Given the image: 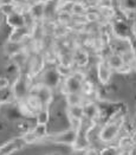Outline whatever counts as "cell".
Masks as SVG:
<instances>
[{
	"mask_svg": "<svg viewBox=\"0 0 136 155\" xmlns=\"http://www.w3.org/2000/svg\"><path fill=\"white\" fill-rule=\"evenodd\" d=\"M10 87V81L6 77H0V91L6 90Z\"/></svg>",
	"mask_w": 136,
	"mask_h": 155,
	"instance_id": "484cf974",
	"label": "cell"
},
{
	"mask_svg": "<svg viewBox=\"0 0 136 155\" xmlns=\"http://www.w3.org/2000/svg\"><path fill=\"white\" fill-rule=\"evenodd\" d=\"M117 155H131V153L129 150H122V152H118Z\"/></svg>",
	"mask_w": 136,
	"mask_h": 155,
	"instance_id": "f546056e",
	"label": "cell"
},
{
	"mask_svg": "<svg viewBox=\"0 0 136 155\" xmlns=\"http://www.w3.org/2000/svg\"><path fill=\"white\" fill-rule=\"evenodd\" d=\"M84 18L89 23H95V21L98 20V14H97V12H89L88 11L87 14L84 15Z\"/></svg>",
	"mask_w": 136,
	"mask_h": 155,
	"instance_id": "d4e9b609",
	"label": "cell"
},
{
	"mask_svg": "<svg viewBox=\"0 0 136 155\" xmlns=\"http://www.w3.org/2000/svg\"><path fill=\"white\" fill-rule=\"evenodd\" d=\"M30 84L27 82V78L20 76L15 79L12 87V95L17 100H24L28 96L30 92Z\"/></svg>",
	"mask_w": 136,
	"mask_h": 155,
	"instance_id": "3957f363",
	"label": "cell"
},
{
	"mask_svg": "<svg viewBox=\"0 0 136 155\" xmlns=\"http://www.w3.org/2000/svg\"><path fill=\"white\" fill-rule=\"evenodd\" d=\"M70 12L72 15H78V17H84L88 12V7L81 1H74L70 7Z\"/></svg>",
	"mask_w": 136,
	"mask_h": 155,
	"instance_id": "4fadbf2b",
	"label": "cell"
},
{
	"mask_svg": "<svg viewBox=\"0 0 136 155\" xmlns=\"http://www.w3.org/2000/svg\"><path fill=\"white\" fill-rule=\"evenodd\" d=\"M32 95H35L38 98L41 108H49V104L52 100V91H51L50 87L45 85V84L40 85V87H38V89Z\"/></svg>",
	"mask_w": 136,
	"mask_h": 155,
	"instance_id": "8992f818",
	"label": "cell"
},
{
	"mask_svg": "<svg viewBox=\"0 0 136 155\" xmlns=\"http://www.w3.org/2000/svg\"><path fill=\"white\" fill-rule=\"evenodd\" d=\"M84 79L79 74H72L65 78V92H78L81 94L83 90Z\"/></svg>",
	"mask_w": 136,
	"mask_h": 155,
	"instance_id": "277c9868",
	"label": "cell"
},
{
	"mask_svg": "<svg viewBox=\"0 0 136 155\" xmlns=\"http://www.w3.org/2000/svg\"><path fill=\"white\" fill-rule=\"evenodd\" d=\"M15 10H17V6L13 5L12 2H2L0 5V12L2 13V14H5L6 17L8 14H11L13 11H15Z\"/></svg>",
	"mask_w": 136,
	"mask_h": 155,
	"instance_id": "ffe728a7",
	"label": "cell"
},
{
	"mask_svg": "<svg viewBox=\"0 0 136 155\" xmlns=\"http://www.w3.org/2000/svg\"><path fill=\"white\" fill-rule=\"evenodd\" d=\"M27 1H28V0H11V2H12L13 5H15V6H22V5H25Z\"/></svg>",
	"mask_w": 136,
	"mask_h": 155,
	"instance_id": "83f0119b",
	"label": "cell"
},
{
	"mask_svg": "<svg viewBox=\"0 0 136 155\" xmlns=\"http://www.w3.org/2000/svg\"><path fill=\"white\" fill-rule=\"evenodd\" d=\"M88 131H89V130H83L82 127L77 131V139H76L75 144L72 146L75 150H87L88 148H89Z\"/></svg>",
	"mask_w": 136,
	"mask_h": 155,
	"instance_id": "9c48e42d",
	"label": "cell"
},
{
	"mask_svg": "<svg viewBox=\"0 0 136 155\" xmlns=\"http://www.w3.org/2000/svg\"><path fill=\"white\" fill-rule=\"evenodd\" d=\"M25 28L26 26L23 27V28H14L11 33V37H10V41H13V43H20L23 39L25 38V36L27 35L25 32Z\"/></svg>",
	"mask_w": 136,
	"mask_h": 155,
	"instance_id": "e0dca14e",
	"label": "cell"
},
{
	"mask_svg": "<svg viewBox=\"0 0 136 155\" xmlns=\"http://www.w3.org/2000/svg\"><path fill=\"white\" fill-rule=\"evenodd\" d=\"M68 114H69V117L77 118V120H83V118H84V109H83V104L69 107V109H68Z\"/></svg>",
	"mask_w": 136,
	"mask_h": 155,
	"instance_id": "5bb4252c",
	"label": "cell"
},
{
	"mask_svg": "<svg viewBox=\"0 0 136 155\" xmlns=\"http://www.w3.org/2000/svg\"><path fill=\"white\" fill-rule=\"evenodd\" d=\"M24 146H26L23 137H14L7 142L2 143L0 146V155H12L13 153L20 150Z\"/></svg>",
	"mask_w": 136,
	"mask_h": 155,
	"instance_id": "5b68a950",
	"label": "cell"
},
{
	"mask_svg": "<svg viewBox=\"0 0 136 155\" xmlns=\"http://www.w3.org/2000/svg\"><path fill=\"white\" fill-rule=\"evenodd\" d=\"M46 155H62V154H59V153H49V154Z\"/></svg>",
	"mask_w": 136,
	"mask_h": 155,
	"instance_id": "4dcf8cb0",
	"label": "cell"
},
{
	"mask_svg": "<svg viewBox=\"0 0 136 155\" xmlns=\"http://www.w3.org/2000/svg\"><path fill=\"white\" fill-rule=\"evenodd\" d=\"M66 103L69 107H72V105H79L83 102V97L81 94L78 92H66Z\"/></svg>",
	"mask_w": 136,
	"mask_h": 155,
	"instance_id": "9a60e30c",
	"label": "cell"
},
{
	"mask_svg": "<svg viewBox=\"0 0 136 155\" xmlns=\"http://www.w3.org/2000/svg\"><path fill=\"white\" fill-rule=\"evenodd\" d=\"M32 133L36 135V137L39 141H41V140H44L48 136V127L45 124H37L32 129Z\"/></svg>",
	"mask_w": 136,
	"mask_h": 155,
	"instance_id": "ac0fdd59",
	"label": "cell"
},
{
	"mask_svg": "<svg viewBox=\"0 0 136 155\" xmlns=\"http://www.w3.org/2000/svg\"><path fill=\"white\" fill-rule=\"evenodd\" d=\"M48 141L53 143H59V144H66V146H74L76 142V139H77V130L72 129H66L61 133H57V134H52L50 136L45 137Z\"/></svg>",
	"mask_w": 136,
	"mask_h": 155,
	"instance_id": "7a4b0ae2",
	"label": "cell"
},
{
	"mask_svg": "<svg viewBox=\"0 0 136 155\" xmlns=\"http://www.w3.org/2000/svg\"><path fill=\"white\" fill-rule=\"evenodd\" d=\"M22 137H23V140L25 141L26 144H33V143H36V142L39 141L37 137H36V135L32 133V130H31V131L25 133L24 135H22Z\"/></svg>",
	"mask_w": 136,
	"mask_h": 155,
	"instance_id": "603a6c76",
	"label": "cell"
},
{
	"mask_svg": "<svg viewBox=\"0 0 136 155\" xmlns=\"http://www.w3.org/2000/svg\"><path fill=\"white\" fill-rule=\"evenodd\" d=\"M101 11H102L101 13H102L103 15H105V17H107V15H108V17H110V15L114 14V13H112V10L110 8V7H102V10H101Z\"/></svg>",
	"mask_w": 136,
	"mask_h": 155,
	"instance_id": "4316f807",
	"label": "cell"
},
{
	"mask_svg": "<svg viewBox=\"0 0 136 155\" xmlns=\"http://www.w3.org/2000/svg\"><path fill=\"white\" fill-rule=\"evenodd\" d=\"M118 154V147H115V146H109L104 149L101 150L99 155H117Z\"/></svg>",
	"mask_w": 136,
	"mask_h": 155,
	"instance_id": "cb8c5ba5",
	"label": "cell"
},
{
	"mask_svg": "<svg viewBox=\"0 0 136 155\" xmlns=\"http://www.w3.org/2000/svg\"><path fill=\"white\" fill-rule=\"evenodd\" d=\"M107 64L109 65V68L111 70H116V71H122L124 66L127 64H124L123 57L118 53H111L108 58H107Z\"/></svg>",
	"mask_w": 136,
	"mask_h": 155,
	"instance_id": "8fae6325",
	"label": "cell"
},
{
	"mask_svg": "<svg viewBox=\"0 0 136 155\" xmlns=\"http://www.w3.org/2000/svg\"><path fill=\"white\" fill-rule=\"evenodd\" d=\"M7 19V24L14 28H23L26 26V18H25V14L22 12H18L17 10L13 11L11 14H8L6 17Z\"/></svg>",
	"mask_w": 136,
	"mask_h": 155,
	"instance_id": "ba28073f",
	"label": "cell"
},
{
	"mask_svg": "<svg viewBox=\"0 0 136 155\" xmlns=\"http://www.w3.org/2000/svg\"><path fill=\"white\" fill-rule=\"evenodd\" d=\"M83 109H84V117L88 118L89 121L96 118L98 115V108L92 102H88V103L83 104Z\"/></svg>",
	"mask_w": 136,
	"mask_h": 155,
	"instance_id": "7c38bea8",
	"label": "cell"
},
{
	"mask_svg": "<svg viewBox=\"0 0 136 155\" xmlns=\"http://www.w3.org/2000/svg\"><path fill=\"white\" fill-rule=\"evenodd\" d=\"M45 8H46V2L43 1H37L35 4H32L28 8V13L31 14V17L36 20H40L44 18L45 15Z\"/></svg>",
	"mask_w": 136,
	"mask_h": 155,
	"instance_id": "30bf717a",
	"label": "cell"
},
{
	"mask_svg": "<svg viewBox=\"0 0 136 155\" xmlns=\"http://www.w3.org/2000/svg\"><path fill=\"white\" fill-rule=\"evenodd\" d=\"M87 155H98L96 149H92V148H88L87 149Z\"/></svg>",
	"mask_w": 136,
	"mask_h": 155,
	"instance_id": "f1b7e54d",
	"label": "cell"
},
{
	"mask_svg": "<svg viewBox=\"0 0 136 155\" xmlns=\"http://www.w3.org/2000/svg\"><path fill=\"white\" fill-rule=\"evenodd\" d=\"M134 146V140L130 136H124L120 141V148H122V150H129V148H131Z\"/></svg>",
	"mask_w": 136,
	"mask_h": 155,
	"instance_id": "44dd1931",
	"label": "cell"
},
{
	"mask_svg": "<svg viewBox=\"0 0 136 155\" xmlns=\"http://www.w3.org/2000/svg\"><path fill=\"white\" fill-rule=\"evenodd\" d=\"M37 124H48L50 120L49 108H41L37 113Z\"/></svg>",
	"mask_w": 136,
	"mask_h": 155,
	"instance_id": "2e32d148",
	"label": "cell"
},
{
	"mask_svg": "<svg viewBox=\"0 0 136 155\" xmlns=\"http://www.w3.org/2000/svg\"><path fill=\"white\" fill-rule=\"evenodd\" d=\"M88 58H89L88 53L85 51H83V50H77V51H76V54H75V57H74L75 62L79 65V66L87 65L88 61H89Z\"/></svg>",
	"mask_w": 136,
	"mask_h": 155,
	"instance_id": "d6986e66",
	"label": "cell"
},
{
	"mask_svg": "<svg viewBox=\"0 0 136 155\" xmlns=\"http://www.w3.org/2000/svg\"><path fill=\"white\" fill-rule=\"evenodd\" d=\"M121 130V123L117 121H110L105 123L98 134V139L104 143L112 142L120 134Z\"/></svg>",
	"mask_w": 136,
	"mask_h": 155,
	"instance_id": "6da1fadb",
	"label": "cell"
},
{
	"mask_svg": "<svg viewBox=\"0 0 136 155\" xmlns=\"http://www.w3.org/2000/svg\"><path fill=\"white\" fill-rule=\"evenodd\" d=\"M56 70H57V72L59 74L61 77L66 78V77H69L70 75H72V74H71V70H70V66L66 64H59Z\"/></svg>",
	"mask_w": 136,
	"mask_h": 155,
	"instance_id": "7402d4cb",
	"label": "cell"
},
{
	"mask_svg": "<svg viewBox=\"0 0 136 155\" xmlns=\"http://www.w3.org/2000/svg\"><path fill=\"white\" fill-rule=\"evenodd\" d=\"M111 72L112 70L109 68V65L107 64V62L104 59H101L97 63V77L101 84L107 85L111 78Z\"/></svg>",
	"mask_w": 136,
	"mask_h": 155,
	"instance_id": "52a82bcc",
	"label": "cell"
}]
</instances>
